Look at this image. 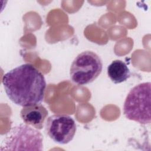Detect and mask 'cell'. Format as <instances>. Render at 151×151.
<instances>
[{
  "label": "cell",
  "mask_w": 151,
  "mask_h": 151,
  "mask_svg": "<svg viewBox=\"0 0 151 151\" xmlns=\"http://www.w3.org/2000/svg\"><path fill=\"white\" fill-rule=\"evenodd\" d=\"M2 84L7 96L17 105L25 107L40 104L44 99V76L30 64H22L5 73Z\"/></svg>",
  "instance_id": "cell-1"
},
{
  "label": "cell",
  "mask_w": 151,
  "mask_h": 151,
  "mask_svg": "<svg viewBox=\"0 0 151 151\" xmlns=\"http://www.w3.org/2000/svg\"><path fill=\"white\" fill-rule=\"evenodd\" d=\"M151 83L145 82L133 87L127 94L123 105V113L130 120L150 124Z\"/></svg>",
  "instance_id": "cell-2"
},
{
  "label": "cell",
  "mask_w": 151,
  "mask_h": 151,
  "mask_svg": "<svg viewBox=\"0 0 151 151\" xmlns=\"http://www.w3.org/2000/svg\"><path fill=\"white\" fill-rule=\"evenodd\" d=\"M43 149L42 135L38 129L27 124L11 129L2 143L1 150H40Z\"/></svg>",
  "instance_id": "cell-3"
},
{
  "label": "cell",
  "mask_w": 151,
  "mask_h": 151,
  "mask_svg": "<svg viewBox=\"0 0 151 151\" xmlns=\"http://www.w3.org/2000/svg\"><path fill=\"white\" fill-rule=\"evenodd\" d=\"M102 68L100 57L93 51H85L80 53L72 62L70 69V78L78 85L87 84L99 77Z\"/></svg>",
  "instance_id": "cell-4"
},
{
  "label": "cell",
  "mask_w": 151,
  "mask_h": 151,
  "mask_svg": "<svg viewBox=\"0 0 151 151\" xmlns=\"http://www.w3.org/2000/svg\"><path fill=\"white\" fill-rule=\"evenodd\" d=\"M45 129L47 135L54 142L64 145L73 140L77 126L71 117L65 114H54L47 119Z\"/></svg>",
  "instance_id": "cell-5"
},
{
  "label": "cell",
  "mask_w": 151,
  "mask_h": 151,
  "mask_svg": "<svg viewBox=\"0 0 151 151\" xmlns=\"http://www.w3.org/2000/svg\"><path fill=\"white\" fill-rule=\"evenodd\" d=\"M48 114L46 108L41 104L23 107L20 111V116L23 122L38 130L44 127Z\"/></svg>",
  "instance_id": "cell-6"
},
{
  "label": "cell",
  "mask_w": 151,
  "mask_h": 151,
  "mask_svg": "<svg viewBox=\"0 0 151 151\" xmlns=\"http://www.w3.org/2000/svg\"><path fill=\"white\" fill-rule=\"evenodd\" d=\"M107 74L114 84L126 81L130 77V72L126 64L122 60L113 61L107 67Z\"/></svg>",
  "instance_id": "cell-7"
}]
</instances>
